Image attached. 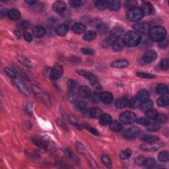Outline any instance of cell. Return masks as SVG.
Returning <instances> with one entry per match:
<instances>
[{
    "label": "cell",
    "mask_w": 169,
    "mask_h": 169,
    "mask_svg": "<svg viewBox=\"0 0 169 169\" xmlns=\"http://www.w3.org/2000/svg\"><path fill=\"white\" fill-rule=\"evenodd\" d=\"M137 2L136 1H133V0H129V1H127L125 2V6L126 8H128L129 9L134 8L136 5Z\"/></svg>",
    "instance_id": "6f0895ef"
},
{
    "label": "cell",
    "mask_w": 169,
    "mask_h": 169,
    "mask_svg": "<svg viewBox=\"0 0 169 169\" xmlns=\"http://www.w3.org/2000/svg\"><path fill=\"white\" fill-rule=\"evenodd\" d=\"M168 87L164 84H158L157 88L156 91L157 93L160 95H165L168 93Z\"/></svg>",
    "instance_id": "836d02e7"
},
{
    "label": "cell",
    "mask_w": 169,
    "mask_h": 169,
    "mask_svg": "<svg viewBox=\"0 0 169 169\" xmlns=\"http://www.w3.org/2000/svg\"><path fill=\"white\" fill-rule=\"evenodd\" d=\"M8 17L11 20L17 21L21 18V13L19 12V10L16 9H13L9 11Z\"/></svg>",
    "instance_id": "83f0119b"
},
{
    "label": "cell",
    "mask_w": 169,
    "mask_h": 169,
    "mask_svg": "<svg viewBox=\"0 0 169 169\" xmlns=\"http://www.w3.org/2000/svg\"><path fill=\"white\" fill-rule=\"evenodd\" d=\"M136 122L137 124H139L142 126H147L149 124V120L147 118H140L136 120Z\"/></svg>",
    "instance_id": "db71d44e"
},
{
    "label": "cell",
    "mask_w": 169,
    "mask_h": 169,
    "mask_svg": "<svg viewBox=\"0 0 169 169\" xmlns=\"http://www.w3.org/2000/svg\"><path fill=\"white\" fill-rule=\"evenodd\" d=\"M132 155V151L129 149H126L122 151L120 153V157L122 160L128 159V158Z\"/></svg>",
    "instance_id": "74e56055"
},
{
    "label": "cell",
    "mask_w": 169,
    "mask_h": 169,
    "mask_svg": "<svg viewBox=\"0 0 169 169\" xmlns=\"http://www.w3.org/2000/svg\"><path fill=\"white\" fill-rule=\"evenodd\" d=\"M26 3H28V4H29L30 5H34L37 3V1H31V0H29V1H26Z\"/></svg>",
    "instance_id": "03108f58"
},
{
    "label": "cell",
    "mask_w": 169,
    "mask_h": 169,
    "mask_svg": "<svg viewBox=\"0 0 169 169\" xmlns=\"http://www.w3.org/2000/svg\"><path fill=\"white\" fill-rule=\"evenodd\" d=\"M110 129L112 131L118 132H120L123 129V126L121 122H120L118 121H112L110 124Z\"/></svg>",
    "instance_id": "4316f807"
},
{
    "label": "cell",
    "mask_w": 169,
    "mask_h": 169,
    "mask_svg": "<svg viewBox=\"0 0 169 169\" xmlns=\"http://www.w3.org/2000/svg\"><path fill=\"white\" fill-rule=\"evenodd\" d=\"M158 115V112L155 110V109H149V110L146 112V116L149 119L151 120H155L156 119L157 116Z\"/></svg>",
    "instance_id": "b9f144b4"
},
{
    "label": "cell",
    "mask_w": 169,
    "mask_h": 169,
    "mask_svg": "<svg viewBox=\"0 0 169 169\" xmlns=\"http://www.w3.org/2000/svg\"><path fill=\"white\" fill-rule=\"evenodd\" d=\"M69 3L70 5L73 7V8H78V7H80L83 5V2L77 0V1H69Z\"/></svg>",
    "instance_id": "9f6ffc18"
},
{
    "label": "cell",
    "mask_w": 169,
    "mask_h": 169,
    "mask_svg": "<svg viewBox=\"0 0 169 169\" xmlns=\"http://www.w3.org/2000/svg\"><path fill=\"white\" fill-rule=\"evenodd\" d=\"M146 126H147V129L151 132L158 131L161 128V126L158 122H153V123L149 122V124Z\"/></svg>",
    "instance_id": "f35d334b"
},
{
    "label": "cell",
    "mask_w": 169,
    "mask_h": 169,
    "mask_svg": "<svg viewBox=\"0 0 169 169\" xmlns=\"http://www.w3.org/2000/svg\"><path fill=\"white\" fill-rule=\"evenodd\" d=\"M128 101L129 100L127 98L123 97L118 98V99L116 101L115 106L116 108L122 109L127 107V106H128Z\"/></svg>",
    "instance_id": "603a6c76"
},
{
    "label": "cell",
    "mask_w": 169,
    "mask_h": 169,
    "mask_svg": "<svg viewBox=\"0 0 169 169\" xmlns=\"http://www.w3.org/2000/svg\"><path fill=\"white\" fill-rule=\"evenodd\" d=\"M158 46L161 48H166L168 46V41L166 39H163L158 42Z\"/></svg>",
    "instance_id": "91938a15"
},
{
    "label": "cell",
    "mask_w": 169,
    "mask_h": 169,
    "mask_svg": "<svg viewBox=\"0 0 169 169\" xmlns=\"http://www.w3.org/2000/svg\"><path fill=\"white\" fill-rule=\"evenodd\" d=\"M81 52L84 55H94V51L89 48H83L81 49Z\"/></svg>",
    "instance_id": "f5cc1de1"
},
{
    "label": "cell",
    "mask_w": 169,
    "mask_h": 169,
    "mask_svg": "<svg viewBox=\"0 0 169 169\" xmlns=\"http://www.w3.org/2000/svg\"><path fill=\"white\" fill-rule=\"evenodd\" d=\"M94 5L98 9L103 10L108 8V2L104 0H98L94 2Z\"/></svg>",
    "instance_id": "8d00e7d4"
},
{
    "label": "cell",
    "mask_w": 169,
    "mask_h": 169,
    "mask_svg": "<svg viewBox=\"0 0 169 169\" xmlns=\"http://www.w3.org/2000/svg\"><path fill=\"white\" fill-rule=\"evenodd\" d=\"M68 27L65 24H59L56 29V33L57 34L58 36H64V35L68 33Z\"/></svg>",
    "instance_id": "cb8c5ba5"
},
{
    "label": "cell",
    "mask_w": 169,
    "mask_h": 169,
    "mask_svg": "<svg viewBox=\"0 0 169 169\" xmlns=\"http://www.w3.org/2000/svg\"><path fill=\"white\" fill-rule=\"evenodd\" d=\"M134 29L139 34H146L150 30V25L145 21H142V22H139L135 24Z\"/></svg>",
    "instance_id": "ba28073f"
},
{
    "label": "cell",
    "mask_w": 169,
    "mask_h": 169,
    "mask_svg": "<svg viewBox=\"0 0 169 169\" xmlns=\"http://www.w3.org/2000/svg\"><path fill=\"white\" fill-rule=\"evenodd\" d=\"M142 139L145 143H156L159 140V137L153 135H145L142 137Z\"/></svg>",
    "instance_id": "f546056e"
},
{
    "label": "cell",
    "mask_w": 169,
    "mask_h": 169,
    "mask_svg": "<svg viewBox=\"0 0 169 169\" xmlns=\"http://www.w3.org/2000/svg\"><path fill=\"white\" fill-rule=\"evenodd\" d=\"M141 102L138 98H132V99H130L128 101V106L130 108H133V109H136L139 108L140 107L141 104Z\"/></svg>",
    "instance_id": "e575fe53"
},
{
    "label": "cell",
    "mask_w": 169,
    "mask_h": 169,
    "mask_svg": "<svg viewBox=\"0 0 169 169\" xmlns=\"http://www.w3.org/2000/svg\"><path fill=\"white\" fill-rule=\"evenodd\" d=\"M33 141H34V143L36 144L38 147H39L40 148H43V149L47 148L48 143L46 142V141H45L42 139H38V138L33 139Z\"/></svg>",
    "instance_id": "ab89813d"
},
{
    "label": "cell",
    "mask_w": 169,
    "mask_h": 169,
    "mask_svg": "<svg viewBox=\"0 0 169 169\" xmlns=\"http://www.w3.org/2000/svg\"><path fill=\"white\" fill-rule=\"evenodd\" d=\"M13 82L23 94H25L26 96H29L30 95L29 91L28 90L27 87L25 86V84L23 83L22 81H21L20 79L17 78H14L13 79Z\"/></svg>",
    "instance_id": "4fadbf2b"
},
{
    "label": "cell",
    "mask_w": 169,
    "mask_h": 169,
    "mask_svg": "<svg viewBox=\"0 0 169 169\" xmlns=\"http://www.w3.org/2000/svg\"><path fill=\"white\" fill-rule=\"evenodd\" d=\"M77 94H78V96L81 98H89L91 96V91L87 86H81L79 87Z\"/></svg>",
    "instance_id": "5bb4252c"
},
{
    "label": "cell",
    "mask_w": 169,
    "mask_h": 169,
    "mask_svg": "<svg viewBox=\"0 0 169 169\" xmlns=\"http://www.w3.org/2000/svg\"><path fill=\"white\" fill-rule=\"evenodd\" d=\"M155 165H156V161L154 159V158H148L146 159L145 163L144 166H145L146 168H153L155 166Z\"/></svg>",
    "instance_id": "f6af8a7d"
},
{
    "label": "cell",
    "mask_w": 169,
    "mask_h": 169,
    "mask_svg": "<svg viewBox=\"0 0 169 169\" xmlns=\"http://www.w3.org/2000/svg\"><path fill=\"white\" fill-rule=\"evenodd\" d=\"M129 65L128 61L126 60V59H120V60L111 63V66L115 68H126Z\"/></svg>",
    "instance_id": "d4e9b609"
},
{
    "label": "cell",
    "mask_w": 169,
    "mask_h": 169,
    "mask_svg": "<svg viewBox=\"0 0 169 169\" xmlns=\"http://www.w3.org/2000/svg\"><path fill=\"white\" fill-rule=\"evenodd\" d=\"M97 30L100 34H104L108 32V27L105 24H100L99 26L97 27Z\"/></svg>",
    "instance_id": "681fc988"
},
{
    "label": "cell",
    "mask_w": 169,
    "mask_h": 169,
    "mask_svg": "<svg viewBox=\"0 0 169 169\" xmlns=\"http://www.w3.org/2000/svg\"><path fill=\"white\" fill-rule=\"evenodd\" d=\"M144 13L142 9L138 7L129 9L127 13V18L131 22H138L143 19Z\"/></svg>",
    "instance_id": "3957f363"
},
{
    "label": "cell",
    "mask_w": 169,
    "mask_h": 169,
    "mask_svg": "<svg viewBox=\"0 0 169 169\" xmlns=\"http://www.w3.org/2000/svg\"><path fill=\"white\" fill-rule=\"evenodd\" d=\"M101 160L102 162H103V164L106 166L108 167H112V162L110 157H109L107 155H105L103 154V155H102L101 157Z\"/></svg>",
    "instance_id": "7bdbcfd3"
},
{
    "label": "cell",
    "mask_w": 169,
    "mask_h": 169,
    "mask_svg": "<svg viewBox=\"0 0 169 169\" xmlns=\"http://www.w3.org/2000/svg\"><path fill=\"white\" fill-rule=\"evenodd\" d=\"M97 37V33L96 32L91 30L88 31L87 33L84 34L83 36V40L86 41H91L94 40Z\"/></svg>",
    "instance_id": "d590c367"
},
{
    "label": "cell",
    "mask_w": 169,
    "mask_h": 169,
    "mask_svg": "<svg viewBox=\"0 0 169 169\" xmlns=\"http://www.w3.org/2000/svg\"><path fill=\"white\" fill-rule=\"evenodd\" d=\"M156 120L158 123H164L167 121V117L164 114H158Z\"/></svg>",
    "instance_id": "816d5d0a"
},
{
    "label": "cell",
    "mask_w": 169,
    "mask_h": 169,
    "mask_svg": "<svg viewBox=\"0 0 169 169\" xmlns=\"http://www.w3.org/2000/svg\"><path fill=\"white\" fill-rule=\"evenodd\" d=\"M34 10L35 11H42V8H43V6H42L41 4H38V5H34Z\"/></svg>",
    "instance_id": "e7e4bbea"
},
{
    "label": "cell",
    "mask_w": 169,
    "mask_h": 169,
    "mask_svg": "<svg viewBox=\"0 0 169 169\" xmlns=\"http://www.w3.org/2000/svg\"><path fill=\"white\" fill-rule=\"evenodd\" d=\"M5 72L7 73V75H8L9 77H11V78H13V79L16 78V73L14 72L13 70L11 69L10 68H5Z\"/></svg>",
    "instance_id": "11a10c76"
},
{
    "label": "cell",
    "mask_w": 169,
    "mask_h": 169,
    "mask_svg": "<svg viewBox=\"0 0 169 169\" xmlns=\"http://www.w3.org/2000/svg\"><path fill=\"white\" fill-rule=\"evenodd\" d=\"M17 27L19 29H26L30 27V23L28 21L23 20L17 23Z\"/></svg>",
    "instance_id": "ee69618b"
},
{
    "label": "cell",
    "mask_w": 169,
    "mask_h": 169,
    "mask_svg": "<svg viewBox=\"0 0 169 169\" xmlns=\"http://www.w3.org/2000/svg\"><path fill=\"white\" fill-rule=\"evenodd\" d=\"M168 66H169V61H168V59L167 58L163 59L161 63V68L164 70H167L168 69Z\"/></svg>",
    "instance_id": "680465c9"
},
{
    "label": "cell",
    "mask_w": 169,
    "mask_h": 169,
    "mask_svg": "<svg viewBox=\"0 0 169 169\" xmlns=\"http://www.w3.org/2000/svg\"><path fill=\"white\" fill-rule=\"evenodd\" d=\"M76 147H77V150H78L79 152H81L84 155H85L87 158H88V160H89V161L91 167H92L93 168H98V167L97 165L96 162L94 161L93 158L91 157L90 153H89V152H88L87 150L86 149L85 147H84L83 144H81L80 142H77Z\"/></svg>",
    "instance_id": "8992f818"
},
{
    "label": "cell",
    "mask_w": 169,
    "mask_h": 169,
    "mask_svg": "<svg viewBox=\"0 0 169 169\" xmlns=\"http://www.w3.org/2000/svg\"><path fill=\"white\" fill-rule=\"evenodd\" d=\"M157 58V54L155 51L149 50L146 52L143 56V60L145 63H149L155 60Z\"/></svg>",
    "instance_id": "7c38bea8"
},
{
    "label": "cell",
    "mask_w": 169,
    "mask_h": 169,
    "mask_svg": "<svg viewBox=\"0 0 169 169\" xmlns=\"http://www.w3.org/2000/svg\"><path fill=\"white\" fill-rule=\"evenodd\" d=\"M87 27L84 25V24L81 23H77L74 24L72 27V30L75 33V34H82L86 31Z\"/></svg>",
    "instance_id": "ffe728a7"
},
{
    "label": "cell",
    "mask_w": 169,
    "mask_h": 169,
    "mask_svg": "<svg viewBox=\"0 0 169 169\" xmlns=\"http://www.w3.org/2000/svg\"><path fill=\"white\" fill-rule=\"evenodd\" d=\"M56 123H57V124H58L59 126H60L63 129L65 130V131H68V126H67V125L65 124V123L63 122L62 120H61L60 119L57 120V121H56Z\"/></svg>",
    "instance_id": "94428289"
},
{
    "label": "cell",
    "mask_w": 169,
    "mask_h": 169,
    "mask_svg": "<svg viewBox=\"0 0 169 169\" xmlns=\"http://www.w3.org/2000/svg\"><path fill=\"white\" fill-rule=\"evenodd\" d=\"M46 33L45 28L42 27L40 25L35 26L32 29V33H33V36L37 38H41L44 36V35Z\"/></svg>",
    "instance_id": "2e32d148"
},
{
    "label": "cell",
    "mask_w": 169,
    "mask_h": 169,
    "mask_svg": "<svg viewBox=\"0 0 169 169\" xmlns=\"http://www.w3.org/2000/svg\"><path fill=\"white\" fill-rule=\"evenodd\" d=\"M87 129L89 130V131L90 132H91L92 133H93L94 135H96V136H98V132L97 131V130L96 129H94L93 128H91V127H86Z\"/></svg>",
    "instance_id": "be15d7a7"
},
{
    "label": "cell",
    "mask_w": 169,
    "mask_h": 169,
    "mask_svg": "<svg viewBox=\"0 0 169 169\" xmlns=\"http://www.w3.org/2000/svg\"><path fill=\"white\" fill-rule=\"evenodd\" d=\"M87 107V103H85V102L77 101V103H75V108L78 110L84 111V110H86Z\"/></svg>",
    "instance_id": "7dc6e473"
},
{
    "label": "cell",
    "mask_w": 169,
    "mask_h": 169,
    "mask_svg": "<svg viewBox=\"0 0 169 169\" xmlns=\"http://www.w3.org/2000/svg\"><path fill=\"white\" fill-rule=\"evenodd\" d=\"M121 7V2L118 0H116V1H110L108 2V8L111 11H116L120 9Z\"/></svg>",
    "instance_id": "484cf974"
},
{
    "label": "cell",
    "mask_w": 169,
    "mask_h": 169,
    "mask_svg": "<svg viewBox=\"0 0 169 169\" xmlns=\"http://www.w3.org/2000/svg\"><path fill=\"white\" fill-rule=\"evenodd\" d=\"M166 34V29L161 26L154 27L152 29H151L149 32V35L151 40L155 42H160L161 40L164 39Z\"/></svg>",
    "instance_id": "7a4b0ae2"
},
{
    "label": "cell",
    "mask_w": 169,
    "mask_h": 169,
    "mask_svg": "<svg viewBox=\"0 0 169 169\" xmlns=\"http://www.w3.org/2000/svg\"><path fill=\"white\" fill-rule=\"evenodd\" d=\"M112 118L109 114H102L99 118V122L102 125H108L110 124L112 122Z\"/></svg>",
    "instance_id": "1f68e13d"
},
{
    "label": "cell",
    "mask_w": 169,
    "mask_h": 169,
    "mask_svg": "<svg viewBox=\"0 0 169 169\" xmlns=\"http://www.w3.org/2000/svg\"><path fill=\"white\" fill-rule=\"evenodd\" d=\"M141 40H142V36L136 31L129 30L125 34L123 40L126 46L129 47L136 46L138 45Z\"/></svg>",
    "instance_id": "6da1fadb"
},
{
    "label": "cell",
    "mask_w": 169,
    "mask_h": 169,
    "mask_svg": "<svg viewBox=\"0 0 169 169\" xmlns=\"http://www.w3.org/2000/svg\"><path fill=\"white\" fill-rule=\"evenodd\" d=\"M24 39L25 40H27V42H31L33 40V36H32V34L29 33H28V32H25V33H24L23 34Z\"/></svg>",
    "instance_id": "6125c7cd"
},
{
    "label": "cell",
    "mask_w": 169,
    "mask_h": 169,
    "mask_svg": "<svg viewBox=\"0 0 169 169\" xmlns=\"http://www.w3.org/2000/svg\"><path fill=\"white\" fill-rule=\"evenodd\" d=\"M143 13H145L146 15H152L154 13V8L153 5L149 2H145L143 3L142 8Z\"/></svg>",
    "instance_id": "44dd1931"
},
{
    "label": "cell",
    "mask_w": 169,
    "mask_h": 169,
    "mask_svg": "<svg viewBox=\"0 0 169 169\" xmlns=\"http://www.w3.org/2000/svg\"><path fill=\"white\" fill-rule=\"evenodd\" d=\"M18 59L20 62L23 63V64L25 65L26 66L29 67V68H33V67H34V63L31 61H30L29 59L22 57V56H21V57H19Z\"/></svg>",
    "instance_id": "bcb514c9"
},
{
    "label": "cell",
    "mask_w": 169,
    "mask_h": 169,
    "mask_svg": "<svg viewBox=\"0 0 169 169\" xmlns=\"http://www.w3.org/2000/svg\"><path fill=\"white\" fill-rule=\"evenodd\" d=\"M124 46L125 44L123 39H122V38H118V39L116 40L112 44V48L114 51L120 52L124 49Z\"/></svg>",
    "instance_id": "d6986e66"
},
{
    "label": "cell",
    "mask_w": 169,
    "mask_h": 169,
    "mask_svg": "<svg viewBox=\"0 0 169 169\" xmlns=\"http://www.w3.org/2000/svg\"><path fill=\"white\" fill-rule=\"evenodd\" d=\"M100 100L104 104H110L113 100V95L109 92H103L100 94Z\"/></svg>",
    "instance_id": "ac0fdd59"
},
{
    "label": "cell",
    "mask_w": 169,
    "mask_h": 169,
    "mask_svg": "<svg viewBox=\"0 0 169 169\" xmlns=\"http://www.w3.org/2000/svg\"><path fill=\"white\" fill-rule=\"evenodd\" d=\"M136 120V115L132 112H124L120 115V120L125 124H133Z\"/></svg>",
    "instance_id": "5b68a950"
},
{
    "label": "cell",
    "mask_w": 169,
    "mask_h": 169,
    "mask_svg": "<svg viewBox=\"0 0 169 169\" xmlns=\"http://www.w3.org/2000/svg\"><path fill=\"white\" fill-rule=\"evenodd\" d=\"M102 114H103V110L100 108L93 107L91 109L90 115L93 118H99Z\"/></svg>",
    "instance_id": "d6a6232c"
},
{
    "label": "cell",
    "mask_w": 169,
    "mask_h": 169,
    "mask_svg": "<svg viewBox=\"0 0 169 169\" xmlns=\"http://www.w3.org/2000/svg\"><path fill=\"white\" fill-rule=\"evenodd\" d=\"M157 104L160 107H167L169 104V97L168 95H163V97L158 98L157 100Z\"/></svg>",
    "instance_id": "f1b7e54d"
},
{
    "label": "cell",
    "mask_w": 169,
    "mask_h": 169,
    "mask_svg": "<svg viewBox=\"0 0 169 169\" xmlns=\"http://www.w3.org/2000/svg\"><path fill=\"white\" fill-rule=\"evenodd\" d=\"M136 75L137 76L142 77V78H146V79H153L155 77V75H153V74L144 73V72H137Z\"/></svg>",
    "instance_id": "c3c4849f"
},
{
    "label": "cell",
    "mask_w": 169,
    "mask_h": 169,
    "mask_svg": "<svg viewBox=\"0 0 169 169\" xmlns=\"http://www.w3.org/2000/svg\"><path fill=\"white\" fill-rule=\"evenodd\" d=\"M141 133V129L138 127L132 126L127 129L124 133V137L126 139H132L139 136Z\"/></svg>",
    "instance_id": "52a82bcc"
},
{
    "label": "cell",
    "mask_w": 169,
    "mask_h": 169,
    "mask_svg": "<svg viewBox=\"0 0 169 169\" xmlns=\"http://www.w3.org/2000/svg\"><path fill=\"white\" fill-rule=\"evenodd\" d=\"M149 93L148 92L147 90L142 89V90L139 91V92L137 93L136 98H138V99L141 102H142L143 100L148 99V98H149Z\"/></svg>",
    "instance_id": "4dcf8cb0"
},
{
    "label": "cell",
    "mask_w": 169,
    "mask_h": 169,
    "mask_svg": "<svg viewBox=\"0 0 169 169\" xmlns=\"http://www.w3.org/2000/svg\"><path fill=\"white\" fill-rule=\"evenodd\" d=\"M15 34L16 36L17 37V38H20L21 37V34L20 33V32L19 31H15Z\"/></svg>",
    "instance_id": "003e7915"
},
{
    "label": "cell",
    "mask_w": 169,
    "mask_h": 169,
    "mask_svg": "<svg viewBox=\"0 0 169 169\" xmlns=\"http://www.w3.org/2000/svg\"><path fill=\"white\" fill-rule=\"evenodd\" d=\"M153 106V102L149 99H147L142 101L140 104V110L142 112H146L147 110H149V109L151 108Z\"/></svg>",
    "instance_id": "7402d4cb"
},
{
    "label": "cell",
    "mask_w": 169,
    "mask_h": 169,
    "mask_svg": "<svg viewBox=\"0 0 169 169\" xmlns=\"http://www.w3.org/2000/svg\"><path fill=\"white\" fill-rule=\"evenodd\" d=\"M161 147V145L156 143H146L142 144L140 146L141 150L143 151H148V152H153L158 150Z\"/></svg>",
    "instance_id": "30bf717a"
},
{
    "label": "cell",
    "mask_w": 169,
    "mask_h": 169,
    "mask_svg": "<svg viewBox=\"0 0 169 169\" xmlns=\"http://www.w3.org/2000/svg\"><path fill=\"white\" fill-rule=\"evenodd\" d=\"M52 9L56 13H62L64 12L66 9V4L62 1L56 2L52 7Z\"/></svg>",
    "instance_id": "9a60e30c"
},
{
    "label": "cell",
    "mask_w": 169,
    "mask_h": 169,
    "mask_svg": "<svg viewBox=\"0 0 169 169\" xmlns=\"http://www.w3.org/2000/svg\"><path fill=\"white\" fill-rule=\"evenodd\" d=\"M147 158L143 156H139L138 157L136 158L135 159V163L137 165H139V166H144L145 163Z\"/></svg>",
    "instance_id": "f907efd6"
},
{
    "label": "cell",
    "mask_w": 169,
    "mask_h": 169,
    "mask_svg": "<svg viewBox=\"0 0 169 169\" xmlns=\"http://www.w3.org/2000/svg\"><path fill=\"white\" fill-rule=\"evenodd\" d=\"M123 33H124V30L122 29L121 28L119 27H116L114 29L111 31L110 34V36L106 40L105 44L107 45H109L113 43V42L116 40L118 39V38H121V37L122 36Z\"/></svg>",
    "instance_id": "277c9868"
},
{
    "label": "cell",
    "mask_w": 169,
    "mask_h": 169,
    "mask_svg": "<svg viewBox=\"0 0 169 169\" xmlns=\"http://www.w3.org/2000/svg\"><path fill=\"white\" fill-rule=\"evenodd\" d=\"M77 73H78L79 75L84 77V78H86L93 85H96L98 83V78L96 76L94 75L93 73L88 72L87 71H84V70H77Z\"/></svg>",
    "instance_id": "9c48e42d"
},
{
    "label": "cell",
    "mask_w": 169,
    "mask_h": 169,
    "mask_svg": "<svg viewBox=\"0 0 169 169\" xmlns=\"http://www.w3.org/2000/svg\"><path fill=\"white\" fill-rule=\"evenodd\" d=\"M67 87L69 91V93H76L77 94V91L79 89V85L75 81L70 79L67 83Z\"/></svg>",
    "instance_id": "e0dca14e"
},
{
    "label": "cell",
    "mask_w": 169,
    "mask_h": 169,
    "mask_svg": "<svg viewBox=\"0 0 169 169\" xmlns=\"http://www.w3.org/2000/svg\"><path fill=\"white\" fill-rule=\"evenodd\" d=\"M158 158L161 162H167L169 159V154L167 151H162L158 155Z\"/></svg>",
    "instance_id": "60d3db41"
},
{
    "label": "cell",
    "mask_w": 169,
    "mask_h": 169,
    "mask_svg": "<svg viewBox=\"0 0 169 169\" xmlns=\"http://www.w3.org/2000/svg\"><path fill=\"white\" fill-rule=\"evenodd\" d=\"M63 74V69L60 65H56L51 70L50 77L53 80H57L61 78Z\"/></svg>",
    "instance_id": "8fae6325"
}]
</instances>
